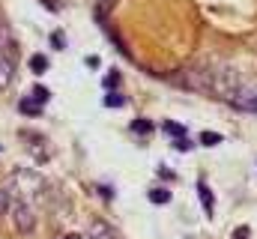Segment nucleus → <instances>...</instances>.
<instances>
[{"label": "nucleus", "mask_w": 257, "mask_h": 239, "mask_svg": "<svg viewBox=\"0 0 257 239\" xmlns=\"http://www.w3.org/2000/svg\"><path fill=\"white\" fill-rule=\"evenodd\" d=\"M87 239H117V236H114L105 224H93V227H90V233H87Z\"/></svg>", "instance_id": "5"}, {"label": "nucleus", "mask_w": 257, "mask_h": 239, "mask_svg": "<svg viewBox=\"0 0 257 239\" xmlns=\"http://www.w3.org/2000/svg\"><path fill=\"white\" fill-rule=\"evenodd\" d=\"M9 203H12L9 188H0V218H3V215H9Z\"/></svg>", "instance_id": "8"}, {"label": "nucleus", "mask_w": 257, "mask_h": 239, "mask_svg": "<svg viewBox=\"0 0 257 239\" xmlns=\"http://www.w3.org/2000/svg\"><path fill=\"white\" fill-rule=\"evenodd\" d=\"M51 42H54V48H63V45H66V39L60 36V33H54V36H51Z\"/></svg>", "instance_id": "16"}, {"label": "nucleus", "mask_w": 257, "mask_h": 239, "mask_svg": "<svg viewBox=\"0 0 257 239\" xmlns=\"http://www.w3.org/2000/svg\"><path fill=\"white\" fill-rule=\"evenodd\" d=\"M165 132H171V135H180V138H186V132H183L180 126H174V123H168V126H165Z\"/></svg>", "instance_id": "14"}, {"label": "nucleus", "mask_w": 257, "mask_h": 239, "mask_svg": "<svg viewBox=\"0 0 257 239\" xmlns=\"http://www.w3.org/2000/svg\"><path fill=\"white\" fill-rule=\"evenodd\" d=\"M30 69L33 72H45L48 69V60L42 57V54H36V57H30Z\"/></svg>", "instance_id": "11"}, {"label": "nucleus", "mask_w": 257, "mask_h": 239, "mask_svg": "<svg viewBox=\"0 0 257 239\" xmlns=\"http://www.w3.org/2000/svg\"><path fill=\"white\" fill-rule=\"evenodd\" d=\"M197 191H200V203L206 206V212H212V206H215V200H212V191H209V188H206L203 182L197 185Z\"/></svg>", "instance_id": "6"}, {"label": "nucleus", "mask_w": 257, "mask_h": 239, "mask_svg": "<svg viewBox=\"0 0 257 239\" xmlns=\"http://www.w3.org/2000/svg\"><path fill=\"white\" fill-rule=\"evenodd\" d=\"M105 105H108V108H120V105H123V96H120V93H111V96L105 99Z\"/></svg>", "instance_id": "13"}, {"label": "nucleus", "mask_w": 257, "mask_h": 239, "mask_svg": "<svg viewBox=\"0 0 257 239\" xmlns=\"http://www.w3.org/2000/svg\"><path fill=\"white\" fill-rule=\"evenodd\" d=\"M174 147H177V150H192V144H189L186 138H177V141H174Z\"/></svg>", "instance_id": "15"}, {"label": "nucleus", "mask_w": 257, "mask_h": 239, "mask_svg": "<svg viewBox=\"0 0 257 239\" xmlns=\"http://www.w3.org/2000/svg\"><path fill=\"white\" fill-rule=\"evenodd\" d=\"M30 99H33L36 105H45V102H48V90H45V87H33V93H30Z\"/></svg>", "instance_id": "9"}, {"label": "nucleus", "mask_w": 257, "mask_h": 239, "mask_svg": "<svg viewBox=\"0 0 257 239\" xmlns=\"http://www.w3.org/2000/svg\"><path fill=\"white\" fill-rule=\"evenodd\" d=\"M227 102H230L233 108H239V111L257 114V81L254 84H239V87L227 96Z\"/></svg>", "instance_id": "3"}, {"label": "nucleus", "mask_w": 257, "mask_h": 239, "mask_svg": "<svg viewBox=\"0 0 257 239\" xmlns=\"http://www.w3.org/2000/svg\"><path fill=\"white\" fill-rule=\"evenodd\" d=\"M42 3H45V6H48V9H51V12H57V9H60V6H57V3H54V0H42Z\"/></svg>", "instance_id": "18"}, {"label": "nucleus", "mask_w": 257, "mask_h": 239, "mask_svg": "<svg viewBox=\"0 0 257 239\" xmlns=\"http://www.w3.org/2000/svg\"><path fill=\"white\" fill-rule=\"evenodd\" d=\"M12 78H15V63L0 57V90H6L12 84Z\"/></svg>", "instance_id": "4"}, {"label": "nucleus", "mask_w": 257, "mask_h": 239, "mask_svg": "<svg viewBox=\"0 0 257 239\" xmlns=\"http://www.w3.org/2000/svg\"><path fill=\"white\" fill-rule=\"evenodd\" d=\"M18 108H21V111H24V114H39V108H42V105H36V102H33V99H24V102H21V105H18Z\"/></svg>", "instance_id": "12"}, {"label": "nucleus", "mask_w": 257, "mask_h": 239, "mask_svg": "<svg viewBox=\"0 0 257 239\" xmlns=\"http://www.w3.org/2000/svg\"><path fill=\"white\" fill-rule=\"evenodd\" d=\"M39 188H42V179L36 177V174H30V171H18L15 179H12L9 194H12V197H21V200H27V197H33V194H39Z\"/></svg>", "instance_id": "2"}, {"label": "nucleus", "mask_w": 257, "mask_h": 239, "mask_svg": "<svg viewBox=\"0 0 257 239\" xmlns=\"http://www.w3.org/2000/svg\"><path fill=\"white\" fill-rule=\"evenodd\" d=\"M150 200H153V203H168V200H171V191H168V188H153V191H150Z\"/></svg>", "instance_id": "7"}, {"label": "nucleus", "mask_w": 257, "mask_h": 239, "mask_svg": "<svg viewBox=\"0 0 257 239\" xmlns=\"http://www.w3.org/2000/svg\"><path fill=\"white\" fill-rule=\"evenodd\" d=\"M218 141H221L218 132H203V135H200V144H203V147H215Z\"/></svg>", "instance_id": "10"}, {"label": "nucleus", "mask_w": 257, "mask_h": 239, "mask_svg": "<svg viewBox=\"0 0 257 239\" xmlns=\"http://www.w3.org/2000/svg\"><path fill=\"white\" fill-rule=\"evenodd\" d=\"M248 236V230H245V227H239V230H236V239H245Z\"/></svg>", "instance_id": "19"}, {"label": "nucleus", "mask_w": 257, "mask_h": 239, "mask_svg": "<svg viewBox=\"0 0 257 239\" xmlns=\"http://www.w3.org/2000/svg\"><path fill=\"white\" fill-rule=\"evenodd\" d=\"M9 221H12V227H15L18 233H33V227H36V212H33V206H30L27 200L12 197V203H9Z\"/></svg>", "instance_id": "1"}, {"label": "nucleus", "mask_w": 257, "mask_h": 239, "mask_svg": "<svg viewBox=\"0 0 257 239\" xmlns=\"http://www.w3.org/2000/svg\"><path fill=\"white\" fill-rule=\"evenodd\" d=\"M135 129H138V132H150V123H144V120H141V123H135Z\"/></svg>", "instance_id": "17"}]
</instances>
